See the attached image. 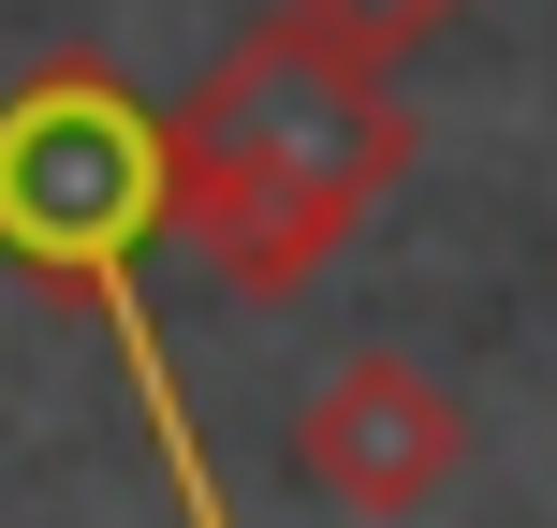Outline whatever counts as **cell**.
I'll use <instances>...</instances> for the list:
<instances>
[{
	"mask_svg": "<svg viewBox=\"0 0 557 528\" xmlns=\"http://www.w3.org/2000/svg\"><path fill=\"white\" fill-rule=\"evenodd\" d=\"M162 221H176L162 103H147L117 59H88V45L29 59V74L0 88V265L45 279V294H74L88 323H103L117 382H133V426H147V455H162V484H176V528H235L221 455H206V426H191V367H176L162 308H147V235Z\"/></svg>",
	"mask_w": 557,
	"mask_h": 528,
	"instance_id": "obj_1",
	"label": "cell"
},
{
	"mask_svg": "<svg viewBox=\"0 0 557 528\" xmlns=\"http://www.w3.org/2000/svg\"><path fill=\"white\" fill-rule=\"evenodd\" d=\"M162 133H176V235H206V265L235 294H308L352 250V221L411 176V103L352 59L294 45L278 15Z\"/></svg>",
	"mask_w": 557,
	"mask_h": 528,
	"instance_id": "obj_2",
	"label": "cell"
},
{
	"mask_svg": "<svg viewBox=\"0 0 557 528\" xmlns=\"http://www.w3.org/2000/svg\"><path fill=\"white\" fill-rule=\"evenodd\" d=\"M294 470L323 484L337 514H425L470 470V396H455L441 367H411V353H352L294 412Z\"/></svg>",
	"mask_w": 557,
	"mask_h": 528,
	"instance_id": "obj_3",
	"label": "cell"
},
{
	"mask_svg": "<svg viewBox=\"0 0 557 528\" xmlns=\"http://www.w3.org/2000/svg\"><path fill=\"white\" fill-rule=\"evenodd\" d=\"M294 45H323V59H352V74H411L425 45L455 29V0H264Z\"/></svg>",
	"mask_w": 557,
	"mask_h": 528,
	"instance_id": "obj_4",
	"label": "cell"
}]
</instances>
